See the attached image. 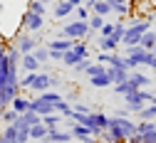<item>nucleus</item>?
<instances>
[{"label":"nucleus","instance_id":"423d86ee","mask_svg":"<svg viewBox=\"0 0 156 143\" xmlns=\"http://www.w3.org/2000/svg\"><path fill=\"white\" fill-rule=\"evenodd\" d=\"M84 126H89V128H92L94 138H99V133H102V131H107V126H109V114H104V111H92V114H87Z\"/></svg>","mask_w":156,"mask_h":143},{"label":"nucleus","instance_id":"4c0bfd02","mask_svg":"<svg viewBox=\"0 0 156 143\" xmlns=\"http://www.w3.org/2000/svg\"><path fill=\"white\" fill-rule=\"evenodd\" d=\"M5 52H8V45H5V39L0 37V57H5Z\"/></svg>","mask_w":156,"mask_h":143},{"label":"nucleus","instance_id":"a878e982","mask_svg":"<svg viewBox=\"0 0 156 143\" xmlns=\"http://www.w3.org/2000/svg\"><path fill=\"white\" fill-rule=\"evenodd\" d=\"M139 45H141L144 49L154 52V47H156V39H154V30H146V32L141 35V39H139Z\"/></svg>","mask_w":156,"mask_h":143},{"label":"nucleus","instance_id":"2f4dec72","mask_svg":"<svg viewBox=\"0 0 156 143\" xmlns=\"http://www.w3.org/2000/svg\"><path fill=\"white\" fill-rule=\"evenodd\" d=\"M124 32H126V25H124V22H114V32H112L109 37H114L116 42L122 45V37H124Z\"/></svg>","mask_w":156,"mask_h":143},{"label":"nucleus","instance_id":"f704fd0d","mask_svg":"<svg viewBox=\"0 0 156 143\" xmlns=\"http://www.w3.org/2000/svg\"><path fill=\"white\" fill-rule=\"evenodd\" d=\"M62 54L65 52H60V49H50V59L52 62H62Z\"/></svg>","mask_w":156,"mask_h":143},{"label":"nucleus","instance_id":"a19ab883","mask_svg":"<svg viewBox=\"0 0 156 143\" xmlns=\"http://www.w3.org/2000/svg\"><path fill=\"white\" fill-rule=\"evenodd\" d=\"M40 3H45V5H50V3H55V0H40Z\"/></svg>","mask_w":156,"mask_h":143},{"label":"nucleus","instance_id":"7ed1b4c3","mask_svg":"<svg viewBox=\"0 0 156 143\" xmlns=\"http://www.w3.org/2000/svg\"><path fill=\"white\" fill-rule=\"evenodd\" d=\"M146 30H151V22H149V20H131V25H126V32H124V37H122V45H124V47L139 45V39H141V35H144Z\"/></svg>","mask_w":156,"mask_h":143},{"label":"nucleus","instance_id":"37998d69","mask_svg":"<svg viewBox=\"0 0 156 143\" xmlns=\"http://www.w3.org/2000/svg\"><path fill=\"white\" fill-rule=\"evenodd\" d=\"M0 111H3V101H0Z\"/></svg>","mask_w":156,"mask_h":143},{"label":"nucleus","instance_id":"cd10ccee","mask_svg":"<svg viewBox=\"0 0 156 143\" xmlns=\"http://www.w3.org/2000/svg\"><path fill=\"white\" fill-rule=\"evenodd\" d=\"M17 116H20V114H17L12 106H5L3 111H0V121H3V124H15Z\"/></svg>","mask_w":156,"mask_h":143},{"label":"nucleus","instance_id":"ddd939ff","mask_svg":"<svg viewBox=\"0 0 156 143\" xmlns=\"http://www.w3.org/2000/svg\"><path fill=\"white\" fill-rule=\"evenodd\" d=\"M129 81H131L136 89H146V87L151 84V77H149V74H141V72H136V69H131V72H129Z\"/></svg>","mask_w":156,"mask_h":143},{"label":"nucleus","instance_id":"bb28decb","mask_svg":"<svg viewBox=\"0 0 156 143\" xmlns=\"http://www.w3.org/2000/svg\"><path fill=\"white\" fill-rule=\"evenodd\" d=\"M32 54H35V59H37V62H40L42 67L50 62V47H40V45H37V47L32 49Z\"/></svg>","mask_w":156,"mask_h":143},{"label":"nucleus","instance_id":"473e14b6","mask_svg":"<svg viewBox=\"0 0 156 143\" xmlns=\"http://www.w3.org/2000/svg\"><path fill=\"white\" fill-rule=\"evenodd\" d=\"M27 10H32V12H37V15H47V5H45V3H40V0H30Z\"/></svg>","mask_w":156,"mask_h":143},{"label":"nucleus","instance_id":"a211bd4d","mask_svg":"<svg viewBox=\"0 0 156 143\" xmlns=\"http://www.w3.org/2000/svg\"><path fill=\"white\" fill-rule=\"evenodd\" d=\"M129 72H131V69H122V67H107V74L112 77V84L126 81V79H129Z\"/></svg>","mask_w":156,"mask_h":143},{"label":"nucleus","instance_id":"c756f323","mask_svg":"<svg viewBox=\"0 0 156 143\" xmlns=\"http://www.w3.org/2000/svg\"><path fill=\"white\" fill-rule=\"evenodd\" d=\"M40 96H42L45 101H50V104H57V101H62V99H65V94H57V91H52V89L40 91Z\"/></svg>","mask_w":156,"mask_h":143},{"label":"nucleus","instance_id":"39448f33","mask_svg":"<svg viewBox=\"0 0 156 143\" xmlns=\"http://www.w3.org/2000/svg\"><path fill=\"white\" fill-rule=\"evenodd\" d=\"M151 96H154V91H146V89H134V91L124 94V104L136 114L144 104H149V101H151Z\"/></svg>","mask_w":156,"mask_h":143},{"label":"nucleus","instance_id":"f3484780","mask_svg":"<svg viewBox=\"0 0 156 143\" xmlns=\"http://www.w3.org/2000/svg\"><path fill=\"white\" fill-rule=\"evenodd\" d=\"M89 84H92L94 89H109V87H112V77H109L107 72L94 74V77H89Z\"/></svg>","mask_w":156,"mask_h":143},{"label":"nucleus","instance_id":"412c9836","mask_svg":"<svg viewBox=\"0 0 156 143\" xmlns=\"http://www.w3.org/2000/svg\"><path fill=\"white\" fill-rule=\"evenodd\" d=\"M107 3L112 5V12L122 15V17H126V15H129V0H107Z\"/></svg>","mask_w":156,"mask_h":143},{"label":"nucleus","instance_id":"c85d7f7f","mask_svg":"<svg viewBox=\"0 0 156 143\" xmlns=\"http://www.w3.org/2000/svg\"><path fill=\"white\" fill-rule=\"evenodd\" d=\"M60 121H62V116L57 114V111H52V114H45V116H42V124H45L47 128H55V126H60Z\"/></svg>","mask_w":156,"mask_h":143},{"label":"nucleus","instance_id":"4468645a","mask_svg":"<svg viewBox=\"0 0 156 143\" xmlns=\"http://www.w3.org/2000/svg\"><path fill=\"white\" fill-rule=\"evenodd\" d=\"M97 47H99V52H116L119 42H116L114 37H104V35H97Z\"/></svg>","mask_w":156,"mask_h":143},{"label":"nucleus","instance_id":"393cba45","mask_svg":"<svg viewBox=\"0 0 156 143\" xmlns=\"http://www.w3.org/2000/svg\"><path fill=\"white\" fill-rule=\"evenodd\" d=\"M87 22H89V30H92V32H99V30H102V25L107 22V17H104V15H97V12H92Z\"/></svg>","mask_w":156,"mask_h":143},{"label":"nucleus","instance_id":"6ab92c4d","mask_svg":"<svg viewBox=\"0 0 156 143\" xmlns=\"http://www.w3.org/2000/svg\"><path fill=\"white\" fill-rule=\"evenodd\" d=\"M136 114H139V121H156V104L149 101V104H144Z\"/></svg>","mask_w":156,"mask_h":143},{"label":"nucleus","instance_id":"ea45409f","mask_svg":"<svg viewBox=\"0 0 156 143\" xmlns=\"http://www.w3.org/2000/svg\"><path fill=\"white\" fill-rule=\"evenodd\" d=\"M84 5H87V8L92 10V5H94V0H84Z\"/></svg>","mask_w":156,"mask_h":143},{"label":"nucleus","instance_id":"6e6552de","mask_svg":"<svg viewBox=\"0 0 156 143\" xmlns=\"http://www.w3.org/2000/svg\"><path fill=\"white\" fill-rule=\"evenodd\" d=\"M69 133H72V138H74L77 143H94L92 128L84 126V124H77V121H72V118H69Z\"/></svg>","mask_w":156,"mask_h":143},{"label":"nucleus","instance_id":"2eb2a0df","mask_svg":"<svg viewBox=\"0 0 156 143\" xmlns=\"http://www.w3.org/2000/svg\"><path fill=\"white\" fill-rule=\"evenodd\" d=\"M47 138H50V143H67V141H72V133L69 131H60V128H47Z\"/></svg>","mask_w":156,"mask_h":143},{"label":"nucleus","instance_id":"9d476101","mask_svg":"<svg viewBox=\"0 0 156 143\" xmlns=\"http://www.w3.org/2000/svg\"><path fill=\"white\" fill-rule=\"evenodd\" d=\"M37 45H40V42H37V37H32V32H27V30H23L20 35H17V39H15V47L20 49L23 54L25 52H32Z\"/></svg>","mask_w":156,"mask_h":143},{"label":"nucleus","instance_id":"b1692460","mask_svg":"<svg viewBox=\"0 0 156 143\" xmlns=\"http://www.w3.org/2000/svg\"><path fill=\"white\" fill-rule=\"evenodd\" d=\"M47 136V126L42 124H35V126H30V141H40V138H45Z\"/></svg>","mask_w":156,"mask_h":143},{"label":"nucleus","instance_id":"c9c22d12","mask_svg":"<svg viewBox=\"0 0 156 143\" xmlns=\"http://www.w3.org/2000/svg\"><path fill=\"white\" fill-rule=\"evenodd\" d=\"M72 109H74V111H80V114H92V109L84 106V104H72Z\"/></svg>","mask_w":156,"mask_h":143},{"label":"nucleus","instance_id":"f03ea898","mask_svg":"<svg viewBox=\"0 0 156 143\" xmlns=\"http://www.w3.org/2000/svg\"><path fill=\"white\" fill-rule=\"evenodd\" d=\"M55 87H60V77H55V74L25 72V77L20 79V89H30V91H35V94L47 91V89H55Z\"/></svg>","mask_w":156,"mask_h":143},{"label":"nucleus","instance_id":"de8ad7c7","mask_svg":"<svg viewBox=\"0 0 156 143\" xmlns=\"http://www.w3.org/2000/svg\"><path fill=\"white\" fill-rule=\"evenodd\" d=\"M154 52H156V47H154Z\"/></svg>","mask_w":156,"mask_h":143},{"label":"nucleus","instance_id":"4be33fe9","mask_svg":"<svg viewBox=\"0 0 156 143\" xmlns=\"http://www.w3.org/2000/svg\"><path fill=\"white\" fill-rule=\"evenodd\" d=\"M55 111L60 114L62 118H72V111L74 109H72V104H69L67 99H62V101H57V104H55Z\"/></svg>","mask_w":156,"mask_h":143},{"label":"nucleus","instance_id":"dca6fc26","mask_svg":"<svg viewBox=\"0 0 156 143\" xmlns=\"http://www.w3.org/2000/svg\"><path fill=\"white\" fill-rule=\"evenodd\" d=\"M20 64H23V69L25 72H40V62H37V59H35V54L32 52H25L23 57H20Z\"/></svg>","mask_w":156,"mask_h":143},{"label":"nucleus","instance_id":"f8f14e48","mask_svg":"<svg viewBox=\"0 0 156 143\" xmlns=\"http://www.w3.org/2000/svg\"><path fill=\"white\" fill-rule=\"evenodd\" d=\"M74 45V39H69V37H62V35H55L52 39H50V49H60V52H67L69 47Z\"/></svg>","mask_w":156,"mask_h":143},{"label":"nucleus","instance_id":"c03bdc74","mask_svg":"<svg viewBox=\"0 0 156 143\" xmlns=\"http://www.w3.org/2000/svg\"><path fill=\"white\" fill-rule=\"evenodd\" d=\"M154 39H156V30H154Z\"/></svg>","mask_w":156,"mask_h":143},{"label":"nucleus","instance_id":"f257e3e1","mask_svg":"<svg viewBox=\"0 0 156 143\" xmlns=\"http://www.w3.org/2000/svg\"><path fill=\"white\" fill-rule=\"evenodd\" d=\"M136 133V121H131V116H109V126L107 131L99 133L102 141H129Z\"/></svg>","mask_w":156,"mask_h":143},{"label":"nucleus","instance_id":"09e8293b","mask_svg":"<svg viewBox=\"0 0 156 143\" xmlns=\"http://www.w3.org/2000/svg\"><path fill=\"white\" fill-rule=\"evenodd\" d=\"M154 124H156V121H154Z\"/></svg>","mask_w":156,"mask_h":143},{"label":"nucleus","instance_id":"9b49d317","mask_svg":"<svg viewBox=\"0 0 156 143\" xmlns=\"http://www.w3.org/2000/svg\"><path fill=\"white\" fill-rule=\"evenodd\" d=\"M74 15V5L69 3V0H55V5H52V17L55 20H65Z\"/></svg>","mask_w":156,"mask_h":143},{"label":"nucleus","instance_id":"e433bc0d","mask_svg":"<svg viewBox=\"0 0 156 143\" xmlns=\"http://www.w3.org/2000/svg\"><path fill=\"white\" fill-rule=\"evenodd\" d=\"M114 114H116V116H131V114H134V111H131V109H129V106H122V109H116V111H114Z\"/></svg>","mask_w":156,"mask_h":143},{"label":"nucleus","instance_id":"20e7f679","mask_svg":"<svg viewBox=\"0 0 156 143\" xmlns=\"http://www.w3.org/2000/svg\"><path fill=\"white\" fill-rule=\"evenodd\" d=\"M89 22L87 20H72L62 27V37H69V39H89Z\"/></svg>","mask_w":156,"mask_h":143},{"label":"nucleus","instance_id":"8fccbe9b","mask_svg":"<svg viewBox=\"0 0 156 143\" xmlns=\"http://www.w3.org/2000/svg\"><path fill=\"white\" fill-rule=\"evenodd\" d=\"M154 143H156V141H154Z\"/></svg>","mask_w":156,"mask_h":143},{"label":"nucleus","instance_id":"a18cd8bd","mask_svg":"<svg viewBox=\"0 0 156 143\" xmlns=\"http://www.w3.org/2000/svg\"><path fill=\"white\" fill-rule=\"evenodd\" d=\"M8 143H17V141H8Z\"/></svg>","mask_w":156,"mask_h":143},{"label":"nucleus","instance_id":"58836bf2","mask_svg":"<svg viewBox=\"0 0 156 143\" xmlns=\"http://www.w3.org/2000/svg\"><path fill=\"white\" fill-rule=\"evenodd\" d=\"M99 143H126V141H114L112 138V141H99Z\"/></svg>","mask_w":156,"mask_h":143},{"label":"nucleus","instance_id":"5701e85b","mask_svg":"<svg viewBox=\"0 0 156 143\" xmlns=\"http://www.w3.org/2000/svg\"><path fill=\"white\" fill-rule=\"evenodd\" d=\"M92 12H97V15H104V17H109V15H112V5L107 3V0H94V5H92Z\"/></svg>","mask_w":156,"mask_h":143},{"label":"nucleus","instance_id":"0eeeda50","mask_svg":"<svg viewBox=\"0 0 156 143\" xmlns=\"http://www.w3.org/2000/svg\"><path fill=\"white\" fill-rule=\"evenodd\" d=\"M134 138L141 141V143H154L156 141V124L154 121H139V124H136Z\"/></svg>","mask_w":156,"mask_h":143},{"label":"nucleus","instance_id":"79ce46f5","mask_svg":"<svg viewBox=\"0 0 156 143\" xmlns=\"http://www.w3.org/2000/svg\"><path fill=\"white\" fill-rule=\"evenodd\" d=\"M151 101H154V104H156V94H154V96H151Z\"/></svg>","mask_w":156,"mask_h":143},{"label":"nucleus","instance_id":"49530a36","mask_svg":"<svg viewBox=\"0 0 156 143\" xmlns=\"http://www.w3.org/2000/svg\"><path fill=\"white\" fill-rule=\"evenodd\" d=\"M67 143H72V141H67Z\"/></svg>","mask_w":156,"mask_h":143},{"label":"nucleus","instance_id":"7c9ffc66","mask_svg":"<svg viewBox=\"0 0 156 143\" xmlns=\"http://www.w3.org/2000/svg\"><path fill=\"white\" fill-rule=\"evenodd\" d=\"M23 118H25V124H30V126H35V124H40V121H42V116L40 114H35L32 109H27L25 114H20Z\"/></svg>","mask_w":156,"mask_h":143},{"label":"nucleus","instance_id":"1a4fd4ad","mask_svg":"<svg viewBox=\"0 0 156 143\" xmlns=\"http://www.w3.org/2000/svg\"><path fill=\"white\" fill-rule=\"evenodd\" d=\"M45 27V15H37V12H32V10H27L25 15H23V30H27V32H40Z\"/></svg>","mask_w":156,"mask_h":143},{"label":"nucleus","instance_id":"aec40b11","mask_svg":"<svg viewBox=\"0 0 156 143\" xmlns=\"http://www.w3.org/2000/svg\"><path fill=\"white\" fill-rule=\"evenodd\" d=\"M10 106H12L17 114H25V111L30 109V99H27V96H23V94H17V96L10 101Z\"/></svg>","mask_w":156,"mask_h":143},{"label":"nucleus","instance_id":"72a5a7b5","mask_svg":"<svg viewBox=\"0 0 156 143\" xmlns=\"http://www.w3.org/2000/svg\"><path fill=\"white\" fill-rule=\"evenodd\" d=\"M89 62H92V59H89V57H84V59H80V62H77L72 69H74V72H82V74H84V72H87V67H89Z\"/></svg>","mask_w":156,"mask_h":143}]
</instances>
